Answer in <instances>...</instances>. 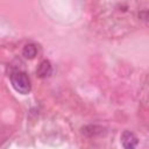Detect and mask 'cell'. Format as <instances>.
Here are the masks:
<instances>
[{
    "label": "cell",
    "instance_id": "cell-5",
    "mask_svg": "<svg viewBox=\"0 0 149 149\" xmlns=\"http://www.w3.org/2000/svg\"><path fill=\"white\" fill-rule=\"evenodd\" d=\"M102 129L104 128L100 126H86L83 128V133L87 136H95L98 134H101Z\"/></svg>",
    "mask_w": 149,
    "mask_h": 149
},
{
    "label": "cell",
    "instance_id": "cell-2",
    "mask_svg": "<svg viewBox=\"0 0 149 149\" xmlns=\"http://www.w3.org/2000/svg\"><path fill=\"white\" fill-rule=\"evenodd\" d=\"M121 143H122L123 149H136L139 139L133 132L125 130L121 135Z\"/></svg>",
    "mask_w": 149,
    "mask_h": 149
},
{
    "label": "cell",
    "instance_id": "cell-3",
    "mask_svg": "<svg viewBox=\"0 0 149 149\" xmlns=\"http://www.w3.org/2000/svg\"><path fill=\"white\" fill-rule=\"evenodd\" d=\"M51 73H52L51 63H50L48 59L42 61V62L38 64L37 69H36V74H37V77H40V78H47V77H49Z\"/></svg>",
    "mask_w": 149,
    "mask_h": 149
},
{
    "label": "cell",
    "instance_id": "cell-1",
    "mask_svg": "<svg viewBox=\"0 0 149 149\" xmlns=\"http://www.w3.org/2000/svg\"><path fill=\"white\" fill-rule=\"evenodd\" d=\"M10 83L14 90L21 94H27L30 92V88H31L30 79L26 72H22V71L13 72L10 74Z\"/></svg>",
    "mask_w": 149,
    "mask_h": 149
},
{
    "label": "cell",
    "instance_id": "cell-4",
    "mask_svg": "<svg viewBox=\"0 0 149 149\" xmlns=\"http://www.w3.org/2000/svg\"><path fill=\"white\" fill-rule=\"evenodd\" d=\"M22 55L28 59L34 58L37 55V47L34 43H27L22 49Z\"/></svg>",
    "mask_w": 149,
    "mask_h": 149
}]
</instances>
